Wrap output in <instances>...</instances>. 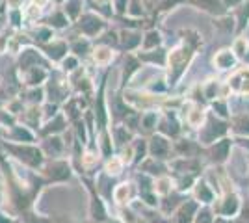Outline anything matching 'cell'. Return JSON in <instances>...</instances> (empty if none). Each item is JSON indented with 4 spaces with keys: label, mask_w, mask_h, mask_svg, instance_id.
Returning a JSON list of instances; mask_svg holds the SVG:
<instances>
[{
    "label": "cell",
    "mask_w": 249,
    "mask_h": 223,
    "mask_svg": "<svg viewBox=\"0 0 249 223\" xmlns=\"http://www.w3.org/2000/svg\"><path fill=\"white\" fill-rule=\"evenodd\" d=\"M221 216H232V214L238 212V197L232 193V195H227L225 201H223V206L219 208Z\"/></svg>",
    "instance_id": "3957f363"
},
{
    "label": "cell",
    "mask_w": 249,
    "mask_h": 223,
    "mask_svg": "<svg viewBox=\"0 0 249 223\" xmlns=\"http://www.w3.org/2000/svg\"><path fill=\"white\" fill-rule=\"evenodd\" d=\"M234 130H236V132H246V134H249V119H240V121H236Z\"/></svg>",
    "instance_id": "ba28073f"
},
{
    "label": "cell",
    "mask_w": 249,
    "mask_h": 223,
    "mask_svg": "<svg viewBox=\"0 0 249 223\" xmlns=\"http://www.w3.org/2000/svg\"><path fill=\"white\" fill-rule=\"evenodd\" d=\"M108 170L112 171V173H119V171H121V160H117V158L110 160V162H108Z\"/></svg>",
    "instance_id": "9c48e42d"
},
{
    "label": "cell",
    "mask_w": 249,
    "mask_h": 223,
    "mask_svg": "<svg viewBox=\"0 0 249 223\" xmlns=\"http://www.w3.org/2000/svg\"><path fill=\"white\" fill-rule=\"evenodd\" d=\"M196 206L197 205H194V203H190V205H186L184 208H182V212H180V218H178V223H190L192 222V216L190 214L196 210Z\"/></svg>",
    "instance_id": "5b68a950"
},
{
    "label": "cell",
    "mask_w": 249,
    "mask_h": 223,
    "mask_svg": "<svg viewBox=\"0 0 249 223\" xmlns=\"http://www.w3.org/2000/svg\"><path fill=\"white\" fill-rule=\"evenodd\" d=\"M203 121V112L201 110H194V114H190V125L192 127H199Z\"/></svg>",
    "instance_id": "52a82bcc"
},
{
    "label": "cell",
    "mask_w": 249,
    "mask_h": 223,
    "mask_svg": "<svg viewBox=\"0 0 249 223\" xmlns=\"http://www.w3.org/2000/svg\"><path fill=\"white\" fill-rule=\"evenodd\" d=\"M214 223H231V222H227V220H223V218H218Z\"/></svg>",
    "instance_id": "4fadbf2b"
},
{
    "label": "cell",
    "mask_w": 249,
    "mask_h": 223,
    "mask_svg": "<svg viewBox=\"0 0 249 223\" xmlns=\"http://www.w3.org/2000/svg\"><path fill=\"white\" fill-rule=\"evenodd\" d=\"M196 195H197V199H201L203 203H210L212 201V197H214V193L210 191V188L207 186V182H197V188H196Z\"/></svg>",
    "instance_id": "277c9868"
},
{
    "label": "cell",
    "mask_w": 249,
    "mask_h": 223,
    "mask_svg": "<svg viewBox=\"0 0 249 223\" xmlns=\"http://www.w3.org/2000/svg\"><path fill=\"white\" fill-rule=\"evenodd\" d=\"M229 147H231V141L229 139H223V141L216 143V147H212V151H210L212 160L214 162H225L229 156Z\"/></svg>",
    "instance_id": "7a4b0ae2"
},
{
    "label": "cell",
    "mask_w": 249,
    "mask_h": 223,
    "mask_svg": "<svg viewBox=\"0 0 249 223\" xmlns=\"http://www.w3.org/2000/svg\"><path fill=\"white\" fill-rule=\"evenodd\" d=\"M95 58H97V60H99V62H106V60H108V58H110V52H108V51H106V49H101V51H99V52L95 54Z\"/></svg>",
    "instance_id": "7c38bea8"
},
{
    "label": "cell",
    "mask_w": 249,
    "mask_h": 223,
    "mask_svg": "<svg viewBox=\"0 0 249 223\" xmlns=\"http://www.w3.org/2000/svg\"><path fill=\"white\" fill-rule=\"evenodd\" d=\"M196 223H214L210 210H208V208H203V210L197 214V222H196Z\"/></svg>",
    "instance_id": "8992f818"
},
{
    "label": "cell",
    "mask_w": 249,
    "mask_h": 223,
    "mask_svg": "<svg viewBox=\"0 0 249 223\" xmlns=\"http://www.w3.org/2000/svg\"><path fill=\"white\" fill-rule=\"evenodd\" d=\"M225 130H227V127H225L223 123H214V121H210V123H208V127H205L203 134H201L203 143H212L216 138L223 136V134H225Z\"/></svg>",
    "instance_id": "6da1fadb"
},
{
    "label": "cell",
    "mask_w": 249,
    "mask_h": 223,
    "mask_svg": "<svg viewBox=\"0 0 249 223\" xmlns=\"http://www.w3.org/2000/svg\"><path fill=\"white\" fill-rule=\"evenodd\" d=\"M156 186H158V188H156L158 193H167V190H169V188H167V186H169V181H167V179H162V181L156 182Z\"/></svg>",
    "instance_id": "30bf717a"
},
{
    "label": "cell",
    "mask_w": 249,
    "mask_h": 223,
    "mask_svg": "<svg viewBox=\"0 0 249 223\" xmlns=\"http://www.w3.org/2000/svg\"><path fill=\"white\" fill-rule=\"evenodd\" d=\"M126 193H128V188H126V184H123L119 190L115 191V199H117L119 203H123V199H124V195H126Z\"/></svg>",
    "instance_id": "8fae6325"
}]
</instances>
